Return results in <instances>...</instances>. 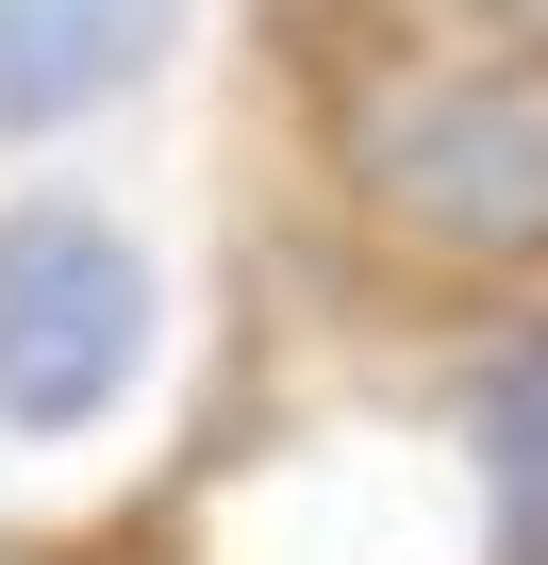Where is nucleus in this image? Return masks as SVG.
<instances>
[{
  "instance_id": "obj_1",
  "label": "nucleus",
  "mask_w": 548,
  "mask_h": 565,
  "mask_svg": "<svg viewBox=\"0 0 548 565\" xmlns=\"http://www.w3.org/2000/svg\"><path fill=\"white\" fill-rule=\"evenodd\" d=\"M350 183L383 233L449 266H548V67H416L350 117Z\"/></svg>"
},
{
  "instance_id": "obj_2",
  "label": "nucleus",
  "mask_w": 548,
  "mask_h": 565,
  "mask_svg": "<svg viewBox=\"0 0 548 565\" xmlns=\"http://www.w3.org/2000/svg\"><path fill=\"white\" fill-rule=\"evenodd\" d=\"M150 366V249L100 200H18L0 216V433L51 449L100 433Z\"/></svg>"
},
{
  "instance_id": "obj_3",
  "label": "nucleus",
  "mask_w": 548,
  "mask_h": 565,
  "mask_svg": "<svg viewBox=\"0 0 548 565\" xmlns=\"http://www.w3.org/2000/svg\"><path fill=\"white\" fill-rule=\"evenodd\" d=\"M183 0H0V134H67L166 67Z\"/></svg>"
},
{
  "instance_id": "obj_4",
  "label": "nucleus",
  "mask_w": 548,
  "mask_h": 565,
  "mask_svg": "<svg viewBox=\"0 0 548 565\" xmlns=\"http://www.w3.org/2000/svg\"><path fill=\"white\" fill-rule=\"evenodd\" d=\"M465 449H482L498 565H548V333H515V350L465 383Z\"/></svg>"
}]
</instances>
